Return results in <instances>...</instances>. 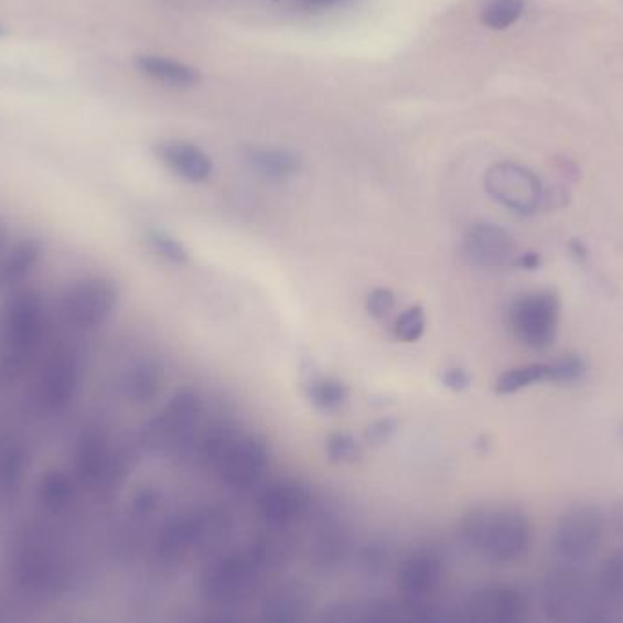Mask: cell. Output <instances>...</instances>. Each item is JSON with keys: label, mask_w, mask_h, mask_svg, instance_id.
Returning a JSON list of instances; mask_svg holds the SVG:
<instances>
[{"label": "cell", "mask_w": 623, "mask_h": 623, "mask_svg": "<svg viewBox=\"0 0 623 623\" xmlns=\"http://www.w3.org/2000/svg\"><path fill=\"white\" fill-rule=\"evenodd\" d=\"M594 598V578L580 566L561 563L552 567L541 582V609L545 619L552 623H580Z\"/></svg>", "instance_id": "277c9868"}, {"label": "cell", "mask_w": 623, "mask_h": 623, "mask_svg": "<svg viewBox=\"0 0 623 623\" xmlns=\"http://www.w3.org/2000/svg\"><path fill=\"white\" fill-rule=\"evenodd\" d=\"M247 163L257 175L272 181H287L301 172L299 155L281 148H250Z\"/></svg>", "instance_id": "4fadbf2b"}, {"label": "cell", "mask_w": 623, "mask_h": 623, "mask_svg": "<svg viewBox=\"0 0 623 623\" xmlns=\"http://www.w3.org/2000/svg\"><path fill=\"white\" fill-rule=\"evenodd\" d=\"M605 525H608V533L623 541V500L614 502L609 507V513L605 514Z\"/></svg>", "instance_id": "cb8c5ba5"}, {"label": "cell", "mask_w": 623, "mask_h": 623, "mask_svg": "<svg viewBox=\"0 0 623 623\" xmlns=\"http://www.w3.org/2000/svg\"><path fill=\"white\" fill-rule=\"evenodd\" d=\"M144 239H147V245L150 247V250H152L155 256L164 259V261L178 265V267L189 265L190 251L186 250L183 243L170 236L168 232L148 230Z\"/></svg>", "instance_id": "ac0fdd59"}, {"label": "cell", "mask_w": 623, "mask_h": 623, "mask_svg": "<svg viewBox=\"0 0 623 623\" xmlns=\"http://www.w3.org/2000/svg\"><path fill=\"white\" fill-rule=\"evenodd\" d=\"M594 586L605 600L623 609V549L609 555L600 563Z\"/></svg>", "instance_id": "9a60e30c"}, {"label": "cell", "mask_w": 623, "mask_h": 623, "mask_svg": "<svg viewBox=\"0 0 623 623\" xmlns=\"http://www.w3.org/2000/svg\"><path fill=\"white\" fill-rule=\"evenodd\" d=\"M485 190L496 203L519 215L536 214L547 200L541 179L530 168L511 161L488 168Z\"/></svg>", "instance_id": "8992f818"}, {"label": "cell", "mask_w": 623, "mask_h": 623, "mask_svg": "<svg viewBox=\"0 0 623 623\" xmlns=\"http://www.w3.org/2000/svg\"><path fill=\"white\" fill-rule=\"evenodd\" d=\"M586 362L577 354L556 357L555 362L529 363L519 367L508 368L498 382L494 390L500 396H511L525 388L538 385V383H577L586 376Z\"/></svg>", "instance_id": "30bf717a"}, {"label": "cell", "mask_w": 623, "mask_h": 623, "mask_svg": "<svg viewBox=\"0 0 623 623\" xmlns=\"http://www.w3.org/2000/svg\"><path fill=\"white\" fill-rule=\"evenodd\" d=\"M0 33H2V30H0Z\"/></svg>", "instance_id": "4316f807"}, {"label": "cell", "mask_w": 623, "mask_h": 623, "mask_svg": "<svg viewBox=\"0 0 623 623\" xmlns=\"http://www.w3.org/2000/svg\"><path fill=\"white\" fill-rule=\"evenodd\" d=\"M427 329V318L421 307H410L399 315L394 325V335L404 343H416L421 340Z\"/></svg>", "instance_id": "ffe728a7"}, {"label": "cell", "mask_w": 623, "mask_h": 623, "mask_svg": "<svg viewBox=\"0 0 623 623\" xmlns=\"http://www.w3.org/2000/svg\"><path fill=\"white\" fill-rule=\"evenodd\" d=\"M325 452L326 458H329L332 463H340V465L356 463V461L363 456L362 445H359L356 438L348 434V432H334V434L329 436Z\"/></svg>", "instance_id": "d6986e66"}, {"label": "cell", "mask_w": 623, "mask_h": 623, "mask_svg": "<svg viewBox=\"0 0 623 623\" xmlns=\"http://www.w3.org/2000/svg\"><path fill=\"white\" fill-rule=\"evenodd\" d=\"M461 254L471 267L494 268L514 267L518 257V245L513 234L494 223H476L466 230Z\"/></svg>", "instance_id": "9c48e42d"}, {"label": "cell", "mask_w": 623, "mask_h": 623, "mask_svg": "<svg viewBox=\"0 0 623 623\" xmlns=\"http://www.w3.org/2000/svg\"><path fill=\"white\" fill-rule=\"evenodd\" d=\"M268 465L270 452L267 443L257 436L243 434L237 430L215 461L214 469L228 487L248 491L261 482Z\"/></svg>", "instance_id": "ba28073f"}, {"label": "cell", "mask_w": 623, "mask_h": 623, "mask_svg": "<svg viewBox=\"0 0 623 623\" xmlns=\"http://www.w3.org/2000/svg\"><path fill=\"white\" fill-rule=\"evenodd\" d=\"M525 598L513 586H488L449 608V623H519L524 620Z\"/></svg>", "instance_id": "52a82bcc"}, {"label": "cell", "mask_w": 623, "mask_h": 623, "mask_svg": "<svg viewBox=\"0 0 623 623\" xmlns=\"http://www.w3.org/2000/svg\"><path fill=\"white\" fill-rule=\"evenodd\" d=\"M508 329L522 345L545 351L555 343L560 323V299L552 290H535L514 299Z\"/></svg>", "instance_id": "5b68a950"}, {"label": "cell", "mask_w": 623, "mask_h": 623, "mask_svg": "<svg viewBox=\"0 0 623 623\" xmlns=\"http://www.w3.org/2000/svg\"><path fill=\"white\" fill-rule=\"evenodd\" d=\"M203 398L194 388H181L163 409L141 427V443L150 454L186 456L195 449Z\"/></svg>", "instance_id": "7a4b0ae2"}, {"label": "cell", "mask_w": 623, "mask_h": 623, "mask_svg": "<svg viewBox=\"0 0 623 623\" xmlns=\"http://www.w3.org/2000/svg\"><path fill=\"white\" fill-rule=\"evenodd\" d=\"M471 376L463 368H447L445 373L441 374L443 387L449 388L452 393H463L471 387Z\"/></svg>", "instance_id": "603a6c76"}, {"label": "cell", "mask_w": 623, "mask_h": 623, "mask_svg": "<svg viewBox=\"0 0 623 623\" xmlns=\"http://www.w3.org/2000/svg\"><path fill=\"white\" fill-rule=\"evenodd\" d=\"M168 170L189 183H205L214 172V163L200 147L186 141H164L155 148Z\"/></svg>", "instance_id": "7c38bea8"}, {"label": "cell", "mask_w": 623, "mask_h": 623, "mask_svg": "<svg viewBox=\"0 0 623 623\" xmlns=\"http://www.w3.org/2000/svg\"><path fill=\"white\" fill-rule=\"evenodd\" d=\"M524 0H488L482 11V21L491 30H507L524 13Z\"/></svg>", "instance_id": "e0dca14e"}, {"label": "cell", "mask_w": 623, "mask_h": 623, "mask_svg": "<svg viewBox=\"0 0 623 623\" xmlns=\"http://www.w3.org/2000/svg\"><path fill=\"white\" fill-rule=\"evenodd\" d=\"M608 535L605 513L591 503L567 508L556 522L552 545L561 563L583 567L602 549Z\"/></svg>", "instance_id": "3957f363"}, {"label": "cell", "mask_w": 623, "mask_h": 623, "mask_svg": "<svg viewBox=\"0 0 623 623\" xmlns=\"http://www.w3.org/2000/svg\"><path fill=\"white\" fill-rule=\"evenodd\" d=\"M460 540L483 560L511 566L529 552L533 524L525 511L513 505L476 507L461 518Z\"/></svg>", "instance_id": "6da1fadb"}, {"label": "cell", "mask_w": 623, "mask_h": 623, "mask_svg": "<svg viewBox=\"0 0 623 623\" xmlns=\"http://www.w3.org/2000/svg\"><path fill=\"white\" fill-rule=\"evenodd\" d=\"M396 432V421L393 418L376 419L365 429V440L373 445L387 443Z\"/></svg>", "instance_id": "7402d4cb"}, {"label": "cell", "mask_w": 623, "mask_h": 623, "mask_svg": "<svg viewBox=\"0 0 623 623\" xmlns=\"http://www.w3.org/2000/svg\"><path fill=\"white\" fill-rule=\"evenodd\" d=\"M394 309H396V298H394L393 290L374 289L373 292L368 293V314L376 320H387L388 315L393 314Z\"/></svg>", "instance_id": "44dd1931"}, {"label": "cell", "mask_w": 623, "mask_h": 623, "mask_svg": "<svg viewBox=\"0 0 623 623\" xmlns=\"http://www.w3.org/2000/svg\"><path fill=\"white\" fill-rule=\"evenodd\" d=\"M514 267L522 268V270H536V268L540 267V256L535 254V251L518 254L516 261H514Z\"/></svg>", "instance_id": "d4e9b609"}, {"label": "cell", "mask_w": 623, "mask_h": 623, "mask_svg": "<svg viewBox=\"0 0 623 623\" xmlns=\"http://www.w3.org/2000/svg\"><path fill=\"white\" fill-rule=\"evenodd\" d=\"M307 2H312V4H329V2H335V0H307Z\"/></svg>", "instance_id": "484cf974"}, {"label": "cell", "mask_w": 623, "mask_h": 623, "mask_svg": "<svg viewBox=\"0 0 623 623\" xmlns=\"http://www.w3.org/2000/svg\"><path fill=\"white\" fill-rule=\"evenodd\" d=\"M136 66L142 75L167 86L175 88H189L200 83V72L186 66V64L173 61V58L161 57V55H139Z\"/></svg>", "instance_id": "5bb4252c"}, {"label": "cell", "mask_w": 623, "mask_h": 623, "mask_svg": "<svg viewBox=\"0 0 623 623\" xmlns=\"http://www.w3.org/2000/svg\"><path fill=\"white\" fill-rule=\"evenodd\" d=\"M312 505V493L298 480H281L268 485L257 498V514L270 527H283L303 518Z\"/></svg>", "instance_id": "8fae6325"}, {"label": "cell", "mask_w": 623, "mask_h": 623, "mask_svg": "<svg viewBox=\"0 0 623 623\" xmlns=\"http://www.w3.org/2000/svg\"><path fill=\"white\" fill-rule=\"evenodd\" d=\"M307 398L310 404L314 405L315 409L323 410V412H334L341 409L348 399V388L345 383L334 377H323V379H315L310 383L307 388Z\"/></svg>", "instance_id": "2e32d148"}]
</instances>
